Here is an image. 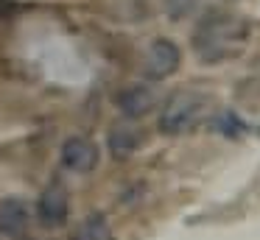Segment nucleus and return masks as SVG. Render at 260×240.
I'll list each match as a JSON object with an SVG mask.
<instances>
[{
    "instance_id": "obj_6",
    "label": "nucleus",
    "mask_w": 260,
    "mask_h": 240,
    "mask_svg": "<svg viewBox=\"0 0 260 240\" xmlns=\"http://www.w3.org/2000/svg\"><path fill=\"white\" fill-rule=\"evenodd\" d=\"M115 104H118V109L123 112L126 117H140V115H146L148 109H154L157 95H154V89L146 87V84H135V87L120 89Z\"/></svg>"
},
{
    "instance_id": "obj_5",
    "label": "nucleus",
    "mask_w": 260,
    "mask_h": 240,
    "mask_svg": "<svg viewBox=\"0 0 260 240\" xmlns=\"http://www.w3.org/2000/svg\"><path fill=\"white\" fill-rule=\"evenodd\" d=\"M101 162V148L90 137L73 134L62 143V165L73 173H92Z\"/></svg>"
},
{
    "instance_id": "obj_3",
    "label": "nucleus",
    "mask_w": 260,
    "mask_h": 240,
    "mask_svg": "<svg viewBox=\"0 0 260 240\" xmlns=\"http://www.w3.org/2000/svg\"><path fill=\"white\" fill-rule=\"evenodd\" d=\"M182 64V50L179 45L174 42V39H154L151 45H148V53H146V78H151V81H165V78H171L176 70H179Z\"/></svg>"
},
{
    "instance_id": "obj_10",
    "label": "nucleus",
    "mask_w": 260,
    "mask_h": 240,
    "mask_svg": "<svg viewBox=\"0 0 260 240\" xmlns=\"http://www.w3.org/2000/svg\"><path fill=\"white\" fill-rule=\"evenodd\" d=\"M210 126H213L218 134H224V137H238V134L246 131V123H243L241 117L235 115V112H218V115L213 112V117H210Z\"/></svg>"
},
{
    "instance_id": "obj_11",
    "label": "nucleus",
    "mask_w": 260,
    "mask_h": 240,
    "mask_svg": "<svg viewBox=\"0 0 260 240\" xmlns=\"http://www.w3.org/2000/svg\"><path fill=\"white\" fill-rule=\"evenodd\" d=\"M162 3H165V14L171 20H185V17H190L196 11V6L202 0H162Z\"/></svg>"
},
{
    "instance_id": "obj_7",
    "label": "nucleus",
    "mask_w": 260,
    "mask_h": 240,
    "mask_svg": "<svg viewBox=\"0 0 260 240\" xmlns=\"http://www.w3.org/2000/svg\"><path fill=\"white\" fill-rule=\"evenodd\" d=\"M107 145H109V154H112V159H118V162L129 159V156L137 151V145H140V128L132 126V123H126V120L118 123V126L109 128Z\"/></svg>"
},
{
    "instance_id": "obj_9",
    "label": "nucleus",
    "mask_w": 260,
    "mask_h": 240,
    "mask_svg": "<svg viewBox=\"0 0 260 240\" xmlns=\"http://www.w3.org/2000/svg\"><path fill=\"white\" fill-rule=\"evenodd\" d=\"M76 240H115L112 226H109L104 212H90L76 229Z\"/></svg>"
},
{
    "instance_id": "obj_1",
    "label": "nucleus",
    "mask_w": 260,
    "mask_h": 240,
    "mask_svg": "<svg viewBox=\"0 0 260 240\" xmlns=\"http://www.w3.org/2000/svg\"><path fill=\"white\" fill-rule=\"evenodd\" d=\"M193 53L204 64H221L243 53L249 42V22L232 11L215 9L199 20V25L190 33Z\"/></svg>"
},
{
    "instance_id": "obj_8",
    "label": "nucleus",
    "mask_w": 260,
    "mask_h": 240,
    "mask_svg": "<svg viewBox=\"0 0 260 240\" xmlns=\"http://www.w3.org/2000/svg\"><path fill=\"white\" fill-rule=\"evenodd\" d=\"M28 226V207L20 198L0 201V232L9 237H20Z\"/></svg>"
},
{
    "instance_id": "obj_4",
    "label": "nucleus",
    "mask_w": 260,
    "mask_h": 240,
    "mask_svg": "<svg viewBox=\"0 0 260 240\" xmlns=\"http://www.w3.org/2000/svg\"><path fill=\"white\" fill-rule=\"evenodd\" d=\"M70 215V195L64 190V184L53 182L42 190V195L37 198V218H40L42 226L48 229H59L64 226Z\"/></svg>"
},
{
    "instance_id": "obj_2",
    "label": "nucleus",
    "mask_w": 260,
    "mask_h": 240,
    "mask_svg": "<svg viewBox=\"0 0 260 240\" xmlns=\"http://www.w3.org/2000/svg\"><path fill=\"white\" fill-rule=\"evenodd\" d=\"M207 117H213L210 95L196 92V89H179L162 104L157 128L162 137H182V134L199 128Z\"/></svg>"
}]
</instances>
